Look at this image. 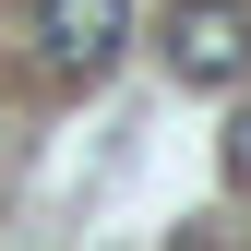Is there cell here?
Masks as SVG:
<instances>
[{"label":"cell","mask_w":251,"mask_h":251,"mask_svg":"<svg viewBox=\"0 0 251 251\" xmlns=\"http://www.w3.org/2000/svg\"><path fill=\"white\" fill-rule=\"evenodd\" d=\"M132 48V0H36V72L48 84H108Z\"/></svg>","instance_id":"6da1fadb"},{"label":"cell","mask_w":251,"mask_h":251,"mask_svg":"<svg viewBox=\"0 0 251 251\" xmlns=\"http://www.w3.org/2000/svg\"><path fill=\"white\" fill-rule=\"evenodd\" d=\"M251 72V12L239 0H179L168 12V84H192V96H215V84Z\"/></svg>","instance_id":"7a4b0ae2"},{"label":"cell","mask_w":251,"mask_h":251,"mask_svg":"<svg viewBox=\"0 0 251 251\" xmlns=\"http://www.w3.org/2000/svg\"><path fill=\"white\" fill-rule=\"evenodd\" d=\"M227 192H251V108L227 120Z\"/></svg>","instance_id":"3957f363"}]
</instances>
